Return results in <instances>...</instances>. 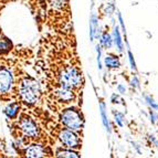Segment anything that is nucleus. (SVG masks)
<instances>
[{"label": "nucleus", "mask_w": 158, "mask_h": 158, "mask_svg": "<svg viewBox=\"0 0 158 158\" xmlns=\"http://www.w3.org/2000/svg\"><path fill=\"white\" fill-rule=\"evenodd\" d=\"M90 33H91V39H94L95 37V33L98 31V17L93 15L92 18H91V22H90Z\"/></svg>", "instance_id": "nucleus-12"}, {"label": "nucleus", "mask_w": 158, "mask_h": 158, "mask_svg": "<svg viewBox=\"0 0 158 158\" xmlns=\"http://www.w3.org/2000/svg\"><path fill=\"white\" fill-rule=\"evenodd\" d=\"M61 122L66 127V129L79 132L83 128V116L77 108H68L64 110L61 115Z\"/></svg>", "instance_id": "nucleus-3"}, {"label": "nucleus", "mask_w": 158, "mask_h": 158, "mask_svg": "<svg viewBox=\"0 0 158 158\" xmlns=\"http://www.w3.org/2000/svg\"><path fill=\"white\" fill-rule=\"evenodd\" d=\"M59 138L65 147L70 148L71 150L80 147V138L73 131H70V129L66 128L62 129L59 134Z\"/></svg>", "instance_id": "nucleus-4"}, {"label": "nucleus", "mask_w": 158, "mask_h": 158, "mask_svg": "<svg viewBox=\"0 0 158 158\" xmlns=\"http://www.w3.org/2000/svg\"><path fill=\"white\" fill-rule=\"evenodd\" d=\"M83 83L82 72L77 66L66 65L60 73V85L71 90L79 89Z\"/></svg>", "instance_id": "nucleus-2"}, {"label": "nucleus", "mask_w": 158, "mask_h": 158, "mask_svg": "<svg viewBox=\"0 0 158 158\" xmlns=\"http://www.w3.org/2000/svg\"><path fill=\"white\" fill-rule=\"evenodd\" d=\"M19 126L20 129L22 131L27 137H37L39 135V127H38L37 123L32 118L28 117V116H23L20 122H19Z\"/></svg>", "instance_id": "nucleus-5"}, {"label": "nucleus", "mask_w": 158, "mask_h": 158, "mask_svg": "<svg viewBox=\"0 0 158 158\" xmlns=\"http://www.w3.org/2000/svg\"><path fill=\"white\" fill-rule=\"evenodd\" d=\"M118 19H119V23H121L122 28H123V32L125 33V26H124V21H123V17H122V15L119 13L118 15Z\"/></svg>", "instance_id": "nucleus-23"}, {"label": "nucleus", "mask_w": 158, "mask_h": 158, "mask_svg": "<svg viewBox=\"0 0 158 158\" xmlns=\"http://www.w3.org/2000/svg\"><path fill=\"white\" fill-rule=\"evenodd\" d=\"M13 84L12 74L7 69H0V94L8 93Z\"/></svg>", "instance_id": "nucleus-6"}, {"label": "nucleus", "mask_w": 158, "mask_h": 158, "mask_svg": "<svg viewBox=\"0 0 158 158\" xmlns=\"http://www.w3.org/2000/svg\"><path fill=\"white\" fill-rule=\"evenodd\" d=\"M117 90H118V92L122 93V94H124V93L126 92V89H125V86H123L122 84H119L118 86H117Z\"/></svg>", "instance_id": "nucleus-24"}, {"label": "nucleus", "mask_w": 158, "mask_h": 158, "mask_svg": "<svg viewBox=\"0 0 158 158\" xmlns=\"http://www.w3.org/2000/svg\"><path fill=\"white\" fill-rule=\"evenodd\" d=\"M117 101H119V96H118V95H116V94L112 95V102H113V103H118Z\"/></svg>", "instance_id": "nucleus-25"}, {"label": "nucleus", "mask_w": 158, "mask_h": 158, "mask_svg": "<svg viewBox=\"0 0 158 158\" xmlns=\"http://www.w3.org/2000/svg\"><path fill=\"white\" fill-rule=\"evenodd\" d=\"M19 110H20V106H19L18 103H11V104H9V105L6 107L5 113L9 118H15V117L18 115Z\"/></svg>", "instance_id": "nucleus-9"}, {"label": "nucleus", "mask_w": 158, "mask_h": 158, "mask_svg": "<svg viewBox=\"0 0 158 158\" xmlns=\"http://www.w3.org/2000/svg\"><path fill=\"white\" fill-rule=\"evenodd\" d=\"M98 69H101V48L98 47Z\"/></svg>", "instance_id": "nucleus-22"}, {"label": "nucleus", "mask_w": 158, "mask_h": 158, "mask_svg": "<svg viewBox=\"0 0 158 158\" xmlns=\"http://www.w3.org/2000/svg\"><path fill=\"white\" fill-rule=\"evenodd\" d=\"M101 43L105 49H110L112 47V43H113V39H112L111 34L107 33V32H104L102 34V38H101Z\"/></svg>", "instance_id": "nucleus-13"}, {"label": "nucleus", "mask_w": 158, "mask_h": 158, "mask_svg": "<svg viewBox=\"0 0 158 158\" xmlns=\"http://www.w3.org/2000/svg\"><path fill=\"white\" fill-rule=\"evenodd\" d=\"M101 116H102L103 124H104V126L106 127V131H107V132H111V127H110L107 115H106V110H105V105H104V103H101Z\"/></svg>", "instance_id": "nucleus-14"}, {"label": "nucleus", "mask_w": 158, "mask_h": 158, "mask_svg": "<svg viewBox=\"0 0 158 158\" xmlns=\"http://www.w3.org/2000/svg\"><path fill=\"white\" fill-rule=\"evenodd\" d=\"M128 56H129V62H131V66H132L133 70H136V63H135L134 56H133L132 52L128 51Z\"/></svg>", "instance_id": "nucleus-20"}, {"label": "nucleus", "mask_w": 158, "mask_h": 158, "mask_svg": "<svg viewBox=\"0 0 158 158\" xmlns=\"http://www.w3.org/2000/svg\"><path fill=\"white\" fill-rule=\"evenodd\" d=\"M8 49H10V43L7 40L0 39V51H7Z\"/></svg>", "instance_id": "nucleus-17"}, {"label": "nucleus", "mask_w": 158, "mask_h": 158, "mask_svg": "<svg viewBox=\"0 0 158 158\" xmlns=\"http://www.w3.org/2000/svg\"><path fill=\"white\" fill-rule=\"evenodd\" d=\"M114 42H115L116 47L119 51H123V41H122L121 34H119L118 27H116L114 29Z\"/></svg>", "instance_id": "nucleus-15"}, {"label": "nucleus", "mask_w": 158, "mask_h": 158, "mask_svg": "<svg viewBox=\"0 0 158 158\" xmlns=\"http://www.w3.org/2000/svg\"><path fill=\"white\" fill-rule=\"evenodd\" d=\"M20 98L27 104H35L40 100V85L35 80L26 77L20 84L19 89Z\"/></svg>", "instance_id": "nucleus-1"}, {"label": "nucleus", "mask_w": 158, "mask_h": 158, "mask_svg": "<svg viewBox=\"0 0 158 158\" xmlns=\"http://www.w3.org/2000/svg\"><path fill=\"white\" fill-rule=\"evenodd\" d=\"M24 155L27 158H44L45 157V148L38 144L30 145L24 150Z\"/></svg>", "instance_id": "nucleus-7"}, {"label": "nucleus", "mask_w": 158, "mask_h": 158, "mask_svg": "<svg viewBox=\"0 0 158 158\" xmlns=\"http://www.w3.org/2000/svg\"><path fill=\"white\" fill-rule=\"evenodd\" d=\"M131 85H132L133 87H138V86H139V82H138V79H137L136 77H134L132 79V81H131Z\"/></svg>", "instance_id": "nucleus-21"}, {"label": "nucleus", "mask_w": 158, "mask_h": 158, "mask_svg": "<svg viewBox=\"0 0 158 158\" xmlns=\"http://www.w3.org/2000/svg\"><path fill=\"white\" fill-rule=\"evenodd\" d=\"M149 115H150V121H152V123H153V124L158 123V114H156L154 111H150Z\"/></svg>", "instance_id": "nucleus-19"}, {"label": "nucleus", "mask_w": 158, "mask_h": 158, "mask_svg": "<svg viewBox=\"0 0 158 158\" xmlns=\"http://www.w3.org/2000/svg\"><path fill=\"white\" fill-rule=\"evenodd\" d=\"M156 110H157V111H158V106H157V108H156Z\"/></svg>", "instance_id": "nucleus-26"}, {"label": "nucleus", "mask_w": 158, "mask_h": 158, "mask_svg": "<svg viewBox=\"0 0 158 158\" xmlns=\"http://www.w3.org/2000/svg\"><path fill=\"white\" fill-rule=\"evenodd\" d=\"M56 95L59 96L61 101L63 102H70L74 98V92L71 89H68V87L61 86L56 90Z\"/></svg>", "instance_id": "nucleus-8"}, {"label": "nucleus", "mask_w": 158, "mask_h": 158, "mask_svg": "<svg viewBox=\"0 0 158 158\" xmlns=\"http://www.w3.org/2000/svg\"><path fill=\"white\" fill-rule=\"evenodd\" d=\"M104 62H105L106 68L108 69H117L121 65V62H119L118 58L115 56H107L105 58V60H104Z\"/></svg>", "instance_id": "nucleus-10"}, {"label": "nucleus", "mask_w": 158, "mask_h": 158, "mask_svg": "<svg viewBox=\"0 0 158 158\" xmlns=\"http://www.w3.org/2000/svg\"><path fill=\"white\" fill-rule=\"evenodd\" d=\"M114 116H115V122L117 123V125L121 127L124 126V115L119 113V112H117V113L114 114Z\"/></svg>", "instance_id": "nucleus-16"}, {"label": "nucleus", "mask_w": 158, "mask_h": 158, "mask_svg": "<svg viewBox=\"0 0 158 158\" xmlns=\"http://www.w3.org/2000/svg\"><path fill=\"white\" fill-rule=\"evenodd\" d=\"M145 100H146V102H147L148 105L152 106V108H153V110H156V108H157L158 104H156L153 98H150V96H148V95H147V96H145Z\"/></svg>", "instance_id": "nucleus-18"}, {"label": "nucleus", "mask_w": 158, "mask_h": 158, "mask_svg": "<svg viewBox=\"0 0 158 158\" xmlns=\"http://www.w3.org/2000/svg\"><path fill=\"white\" fill-rule=\"evenodd\" d=\"M58 158H80V155L71 149H64V150H60L56 154Z\"/></svg>", "instance_id": "nucleus-11"}]
</instances>
